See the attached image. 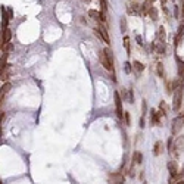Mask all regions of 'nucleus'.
Instances as JSON below:
<instances>
[{"label": "nucleus", "mask_w": 184, "mask_h": 184, "mask_svg": "<svg viewBox=\"0 0 184 184\" xmlns=\"http://www.w3.org/2000/svg\"><path fill=\"white\" fill-rule=\"evenodd\" d=\"M156 71H158V77L159 78H165V69H163V65H162L161 62H158Z\"/></svg>", "instance_id": "nucleus-17"}, {"label": "nucleus", "mask_w": 184, "mask_h": 184, "mask_svg": "<svg viewBox=\"0 0 184 184\" xmlns=\"http://www.w3.org/2000/svg\"><path fill=\"white\" fill-rule=\"evenodd\" d=\"M183 35H184V21L181 24H180L178 27V33H177V35H175V41H174V46H175V49L180 46V43H181V40H183Z\"/></svg>", "instance_id": "nucleus-9"}, {"label": "nucleus", "mask_w": 184, "mask_h": 184, "mask_svg": "<svg viewBox=\"0 0 184 184\" xmlns=\"http://www.w3.org/2000/svg\"><path fill=\"white\" fill-rule=\"evenodd\" d=\"M89 16H90V18H94V19H99V18H100V12L90 9V11H89Z\"/></svg>", "instance_id": "nucleus-22"}, {"label": "nucleus", "mask_w": 184, "mask_h": 184, "mask_svg": "<svg viewBox=\"0 0 184 184\" xmlns=\"http://www.w3.org/2000/svg\"><path fill=\"white\" fill-rule=\"evenodd\" d=\"M183 91H184V85L183 83L177 85L174 90V103H172V109L174 111H180V106H181V100H183Z\"/></svg>", "instance_id": "nucleus-2"}, {"label": "nucleus", "mask_w": 184, "mask_h": 184, "mask_svg": "<svg viewBox=\"0 0 184 184\" xmlns=\"http://www.w3.org/2000/svg\"><path fill=\"white\" fill-rule=\"evenodd\" d=\"M162 152H163V145H162V141H156V143L153 145V155H155V156H159Z\"/></svg>", "instance_id": "nucleus-12"}, {"label": "nucleus", "mask_w": 184, "mask_h": 184, "mask_svg": "<svg viewBox=\"0 0 184 184\" xmlns=\"http://www.w3.org/2000/svg\"><path fill=\"white\" fill-rule=\"evenodd\" d=\"M100 7H102V12H103V13H106V11H108V5H106V0H100Z\"/></svg>", "instance_id": "nucleus-25"}, {"label": "nucleus", "mask_w": 184, "mask_h": 184, "mask_svg": "<svg viewBox=\"0 0 184 184\" xmlns=\"http://www.w3.org/2000/svg\"><path fill=\"white\" fill-rule=\"evenodd\" d=\"M183 15H184V0H183Z\"/></svg>", "instance_id": "nucleus-34"}, {"label": "nucleus", "mask_w": 184, "mask_h": 184, "mask_svg": "<svg viewBox=\"0 0 184 184\" xmlns=\"http://www.w3.org/2000/svg\"><path fill=\"white\" fill-rule=\"evenodd\" d=\"M121 27H122V31H125V27H127V24H125V19H121Z\"/></svg>", "instance_id": "nucleus-29"}, {"label": "nucleus", "mask_w": 184, "mask_h": 184, "mask_svg": "<svg viewBox=\"0 0 184 184\" xmlns=\"http://www.w3.org/2000/svg\"><path fill=\"white\" fill-rule=\"evenodd\" d=\"M124 117H125V122H127V125H130V124H131V119H130V113H128V112H125V115H124Z\"/></svg>", "instance_id": "nucleus-27"}, {"label": "nucleus", "mask_w": 184, "mask_h": 184, "mask_svg": "<svg viewBox=\"0 0 184 184\" xmlns=\"http://www.w3.org/2000/svg\"><path fill=\"white\" fill-rule=\"evenodd\" d=\"M9 90H11V83H5L2 85V96H5Z\"/></svg>", "instance_id": "nucleus-23"}, {"label": "nucleus", "mask_w": 184, "mask_h": 184, "mask_svg": "<svg viewBox=\"0 0 184 184\" xmlns=\"http://www.w3.org/2000/svg\"><path fill=\"white\" fill-rule=\"evenodd\" d=\"M150 11H152V2L150 0H146L145 3H143V6H141V13H143V15H147Z\"/></svg>", "instance_id": "nucleus-13"}, {"label": "nucleus", "mask_w": 184, "mask_h": 184, "mask_svg": "<svg viewBox=\"0 0 184 184\" xmlns=\"http://www.w3.org/2000/svg\"><path fill=\"white\" fill-rule=\"evenodd\" d=\"M124 47H125V50L127 53H131V46H130V37H124Z\"/></svg>", "instance_id": "nucleus-21"}, {"label": "nucleus", "mask_w": 184, "mask_h": 184, "mask_svg": "<svg viewBox=\"0 0 184 184\" xmlns=\"http://www.w3.org/2000/svg\"><path fill=\"white\" fill-rule=\"evenodd\" d=\"M2 28L5 30V28H7V24H9V18H7V13H6V9L5 7H2Z\"/></svg>", "instance_id": "nucleus-14"}, {"label": "nucleus", "mask_w": 184, "mask_h": 184, "mask_svg": "<svg viewBox=\"0 0 184 184\" xmlns=\"http://www.w3.org/2000/svg\"><path fill=\"white\" fill-rule=\"evenodd\" d=\"M158 40L161 43H165V40H167V34H165V28L163 27H159V30H158Z\"/></svg>", "instance_id": "nucleus-15"}, {"label": "nucleus", "mask_w": 184, "mask_h": 184, "mask_svg": "<svg viewBox=\"0 0 184 184\" xmlns=\"http://www.w3.org/2000/svg\"><path fill=\"white\" fill-rule=\"evenodd\" d=\"M133 68L137 71V72H141V71H145V65L141 63V62H139V61H134L133 62Z\"/></svg>", "instance_id": "nucleus-18"}, {"label": "nucleus", "mask_w": 184, "mask_h": 184, "mask_svg": "<svg viewBox=\"0 0 184 184\" xmlns=\"http://www.w3.org/2000/svg\"><path fill=\"white\" fill-rule=\"evenodd\" d=\"M113 99H115V109H117V117L119 119H122L124 115H125V112L122 111V100H121V96L118 91H115V94H113Z\"/></svg>", "instance_id": "nucleus-3"}, {"label": "nucleus", "mask_w": 184, "mask_h": 184, "mask_svg": "<svg viewBox=\"0 0 184 184\" xmlns=\"http://www.w3.org/2000/svg\"><path fill=\"white\" fill-rule=\"evenodd\" d=\"M175 184H184V180H181V181H178V183H175Z\"/></svg>", "instance_id": "nucleus-33"}, {"label": "nucleus", "mask_w": 184, "mask_h": 184, "mask_svg": "<svg viewBox=\"0 0 184 184\" xmlns=\"http://www.w3.org/2000/svg\"><path fill=\"white\" fill-rule=\"evenodd\" d=\"M167 168H168V172H169L171 177H174V175L178 174V167H177V162L175 161H168Z\"/></svg>", "instance_id": "nucleus-10"}, {"label": "nucleus", "mask_w": 184, "mask_h": 184, "mask_svg": "<svg viewBox=\"0 0 184 184\" xmlns=\"http://www.w3.org/2000/svg\"><path fill=\"white\" fill-rule=\"evenodd\" d=\"M174 15H175V18H178V6H175V11H174Z\"/></svg>", "instance_id": "nucleus-31"}, {"label": "nucleus", "mask_w": 184, "mask_h": 184, "mask_svg": "<svg viewBox=\"0 0 184 184\" xmlns=\"http://www.w3.org/2000/svg\"><path fill=\"white\" fill-rule=\"evenodd\" d=\"M165 91H167L168 94H172L174 93V90H175V87H174V83L172 81H167V84H165Z\"/></svg>", "instance_id": "nucleus-19"}, {"label": "nucleus", "mask_w": 184, "mask_h": 184, "mask_svg": "<svg viewBox=\"0 0 184 184\" xmlns=\"http://www.w3.org/2000/svg\"><path fill=\"white\" fill-rule=\"evenodd\" d=\"M150 2H155V0H150Z\"/></svg>", "instance_id": "nucleus-38"}, {"label": "nucleus", "mask_w": 184, "mask_h": 184, "mask_svg": "<svg viewBox=\"0 0 184 184\" xmlns=\"http://www.w3.org/2000/svg\"><path fill=\"white\" fill-rule=\"evenodd\" d=\"M141 162H143V156H141V153H140V152H134V155H133V163H131V169H130V172L133 171L134 165H140Z\"/></svg>", "instance_id": "nucleus-11"}, {"label": "nucleus", "mask_w": 184, "mask_h": 184, "mask_svg": "<svg viewBox=\"0 0 184 184\" xmlns=\"http://www.w3.org/2000/svg\"><path fill=\"white\" fill-rule=\"evenodd\" d=\"M94 34L99 37V39H102L103 41H105L106 44H109L111 43V39H109V34H108V30H106L103 25H99L97 28H94Z\"/></svg>", "instance_id": "nucleus-4"}, {"label": "nucleus", "mask_w": 184, "mask_h": 184, "mask_svg": "<svg viewBox=\"0 0 184 184\" xmlns=\"http://www.w3.org/2000/svg\"><path fill=\"white\" fill-rule=\"evenodd\" d=\"M161 117H162V112L159 109H152L150 111V122L152 125H156V124L161 122Z\"/></svg>", "instance_id": "nucleus-8"}, {"label": "nucleus", "mask_w": 184, "mask_h": 184, "mask_svg": "<svg viewBox=\"0 0 184 184\" xmlns=\"http://www.w3.org/2000/svg\"><path fill=\"white\" fill-rule=\"evenodd\" d=\"M141 109H143V115L146 113V109H147V105H146V100H143V105H141Z\"/></svg>", "instance_id": "nucleus-28"}, {"label": "nucleus", "mask_w": 184, "mask_h": 184, "mask_svg": "<svg viewBox=\"0 0 184 184\" xmlns=\"http://www.w3.org/2000/svg\"><path fill=\"white\" fill-rule=\"evenodd\" d=\"M124 67H125V72H127V74L131 72V65H130V62H125V63H124Z\"/></svg>", "instance_id": "nucleus-26"}, {"label": "nucleus", "mask_w": 184, "mask_h": 184, "mask_svg": "<svg viewBox=\"0 0 184 184\" xmlns=\"http://www.w3.org/2000/svg\"><path fill=\"white\" fill-rule=\"evenodd\" d=\"M100 63L103 65V68H105L106 71H109L112 75V80L115 81V68H113V59H112V52L109 47H106V49H103V50L100 52Z\"/></svg>", "instance_id": "nucleus-1"}, {"label": "nucleus", "mask_w": 184, "mask_h": 184, "mask_svg": "<svg viewBox=\"0 0 184 184\" xmlns=\"http://www.w3.org/2000/svg\"><path fill=\"white\" fill-rule=\"evenodd\" d=\"M165 2H167V0H163V3H165Z\"/></svg>", "instance_id": "nucleus-37"}, {"label": "nucleus", "mask_w": 184, "mask_h": 184, "mask_svg": "<svg viewBox=\"0 0 184 184\" xmlns=\"http://www.w3.org/2000/svg\"><path fill=\"white\" fill-rule=\"evenodd\" d=\"M172 150H177V152H184V136H180L177 139L174 140V146Z\"/></svg>", "instance_id": "nucleus-7"}, {"label": "nucleus", "mask_w": 184, "mask_h": 184, "mask_svg": "<svg viewBox=\"0 0 184 184\" xmlns=\"http://www.w3.org/2000/svg\"><path fill=\"white\" fill-rule=\"evenodd\" d=\"M143 184H147V183H146V181H145V183H143Z\"/></svg>", "instance_id": "nucleus-36"}, {"label": "nucleus", "mask_w": 184, "mask_h": 184, "mask_svg": "<svg viewBox=\"0 0 184 184\" xmlns=\"http://www.w3.org/2000/svg\"><path fill=\"white\" fill-rule=\"evenodd\" d=\"M109 184H124V175L121 172H111L108 175Z\"/></svg>", "instance_id": "nucleus-6"}, {"label": "nucleus", "mask_w": 184, "mask_h": 184, "mask_svg": "<svg viewBox=\"0 0 184 184\" xmlns=\"http://www.w3.org/2000/svg\"><path fill=\"white\" fill-rule=\"evenodd\" d=\"M177 62H178V75H180V80L184 81V62L180 61L178 58H177Z\"/></svg>", "instance_id": "nucleus-16"}, {"label": "nucleus", "mask_w": 184, "mask_h": 184, "mask_svg": "<svg viewBox=\"0 0 184 184\" xmlns=\"http://www.w3.org/2000/svg\"><path fill=\"white\" fill-rule=\"evenodd\" d=\"M83 2H85V3H89V2H90V0H83Z\"/></svg>", "instance_id": "nucleus-35"}, {"label": "nucleus", "mask_w": 184, "mask_h": 184, "mask_svg": "<svg viewBox=\"0 0 184 184\" xmlns=\"http://www.w3.org/2000/svg\"><path fill=\"white\" fill-rule=\"evenodd\" d=\"M137 43H139L140 46L143 44V43H141V37H140V35H137Z\"/></svg>", "instance_id": "nucleus-32"}, {"label": "nucleus", "mask_w": 184, "mask_h": 184, "mask_svg": "<svg viewBox=\"0 0 184 184\" xmlns=\"http://www.w3.org/2000/svg\"><path fill=\"white\" fill-rule=\"evenodd\" d=\"M149 15H150V18L153 19V21H156V19H158V12H156L155 7H152V11L149 12Z\"/></svg>", "instance_id": "nucleus-24"}, {"label": "nucleus", "mask_w": 184, "mask_h": 184, "mask_svg": "<svg viewBox=\"0 0 184 184\" xmlns=\"http://www.w3.org/2000/svg\"><path fill=\"white\" fill-rule=\"evenodd\" d=\"M159 111L162 112V115H167V113H168L169 108L167 106V103H165V102H161V105H159Z\"/></svg>", "instance_id": "nucleus-20"}, {"label": "nucleus", "mask_w": 184, "mask_h": 184, "mask_svg": "<svg viewBox=\"0 0 184 184\" xmlns=\"http://www.w3.org/2000/svg\"><path fill=\"white\" fill-rule=\"evenodd\" d=\"M184 127V113H181V115H178V117L175 118L172 121V128H171V131H172V134H178L180 130Z\"/></svg>", "instance_id": "nucleus-5"}, {"label": "nucleus", "mask_w": 184, "mask_h": 184, "mask_svg": "<svg viewBox=\"0 0 184 184\" xmlns=\"http://www.w3.org/2000/svg\"><path fill=\"white\" fill-rule=\"evenodd\" d=\"M140 127H141V128L145 127V118H143V117L140 118Z\"/></svg>", "instance_id": "nucleus-30"}]
</instances>
